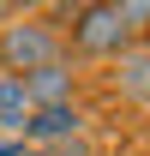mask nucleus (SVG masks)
<instances>
[{"instance_id": "obj_2", "label": "nucleus", "mask_w": 150, "mask_h": 156, "mask_svg": "<svg viewBox=\"0 0 150 156\" xmlns=\"http://www.w3.org/2000/svg\"><path fill=\"white\" fill-rule=\"evenodd\" d=\"M48 18L60 24V36H72L78 54H90V60H120L132 48V30L120 24L114 6H54Z\"/></svg>"}, {"instance_id": "obj_10", "label": "nucleus", "mask_w": 150, "mask_h": 156, "mask_svg": "<svg viewBox=\"0 0 150 156\" xmlns=\"http://www.w3.org/2000/svg\"><path fill=\"white\" fill-rule=\"evenodd\" d=\"M12 12H18V6H12V0H0V24H6V18H12Z\"/></svg>"}, {"instance_id": "obj_1", "label": "nucleus", "mask_w": 150, "mask_h": 156, "mask_svg": "<svg viewBox=\"0 0 150 156\" xmlns=\"http://www.w3.org/2000/svg\"><path fill=\"white\" fill-rule=\"evenodd\" d=\"M48 60H66V36H60V24L48 12H12L0 24V72L30 78Z\"/></svg>"}, {"instance_id": "obj_4", "label": "nucleus", "mask_w": 150, "mask_h": 156, "mask_svg": "<svg viewBox=\"0 0 150 156\" xmlns=\"http://www.w3.org/2000/svg\"><path fill=\"white\" fill-rule=\"evenodd\" d=\"M78 132H84L78 102H66V108H30V120H24V144H66Z\"/></svg>"}, {"instance_id": "obj_8", "label": "nucleus", "mask_w": 150, "mask_h": 156, "mask_svg": "<svg viewBox=\"0 0 150 156\" xmlns=\"http://www.w3.org/2000/svg\"><path fill=\"white\" fill-rule=\"evenodd\" d=\"M42 156H90V144L84 138H66V144H54V150H42Z\"/></svg>"}, {"instance_id": "obj_7", "label": "nucleus", "mask_w": 150, "mask_h": 156, "mask_svg": "<svg viewBox=\"0 0 150 156\" xmlns=\"http://www.w3.org/2000/svg\"><path fill=\"white\" fill-rule=\"evenodd\" d=\"M114 12H120V24H126L132 36H138V30H150V0H120Z\"/></svg>"}, {"instance_id": "obj_9", "label": "nucleus", "mask_w": 150, "mask_h": 156, "mask_svg": "<svg viewBox=\"0 0 150 156\" xmlns=\"http://www.w3.org/2000/svg\"><path fill=\"white\" fill-rule=\"evenodd\" d=\"M0 156H24V138H0Z\"/></svg>"}, {"instance_id": "obj_6", "label": "nucleus", "mask_w": 150, "mask_h": 156, "mask_svg": "<svg viewBox=\"0 0 150 156\" xmlns=\"http://www.w3.org/2000/svg\"><path fill=\"white\" fill-rule=\"evenodd\" d=\"M114 78H120V90H126L132 102H150V54L138 48V42L120 54V72H114Z\"/></svg>"}, {"instance_id": "obj_3", "label": "nucleus", "mask_w": 150, "mask_h": 156, "mask_svg": "<svg viewBox=\"0 0 150 156\" xmlns=\"http://www.w3.org/2000/svg\"><path fill=\"white\" fill-rule=\"evenodd\" d=\"M24 96H30V108H66V102L78 96L72 60H48V66H36V72L24 78Z\"/></svg>"}, {"instance_id": "obj_5", "label": "nucleus", "mask_w": 150, "mask_h": 156, "mask_svg": "<svg viewBox=\"0 0 150 156\" xmlns=\"http://www.w3.org/2000/svg\"><path fill=\"white\" fill-rule=\"evenodd\" d=\"M24 120H30V96H24V78L0 72V138H24Z\"/></svg>"}]
</instances>
